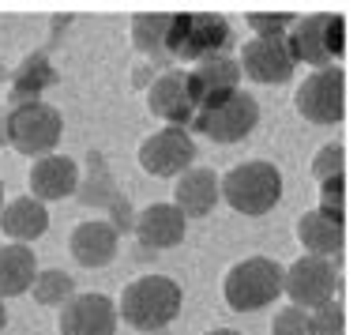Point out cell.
I'll return each instance as SVG.
<instances>
[{"label": "cell", "mask_w": 357, "mask_h": 335, "mask_svg": "<svg viewBox=\"0 0 357 335\" xmlns=\"http://www.w3.org/2000/svg\"><path fill=\"white\" fill-rule=\"evenodd\" d=\"M271 335H312V320H308V309H297V305H286V309L275 313Z\"/></svg>", "instance_id": "cell-26"}, {"label": "cell", "mask_w": 357, "mask_h": 335, "mask_svg": "<svg viewBox=\"0 0 357 335\" xmlns=\"http://www.w3.org/2000/svg\"><path fill=\"white\" fill-rule=\"evenodd\" d=\"M136 237L143 248H177L185 241L188 218L177 211L173 204H151L147 211L136 215Z\"/></svg>", "instance_id": "cell-16"}, {"label": "cell", "mask_w": 357, "mask_h": 335, "mask_svg": "<svg viewBox=\"0 0 357 335\" xmlns=\"http://www.w3.org/2000/svg\"><path fill=\"white\" fill-rule=\"evenodd\" d=\"M207 335H241V332H234V328H218V332H207Z\"/></svg>", "instance_id": "cell-34"}, {"label": "cell", "mask_w": 357, "mask_h": 335, "mask_svg": "<svg viewBox=\"0 0 357 335\" xmlns=\"http://www.w3.org/2000/svg\"><path fill=\"white\" fill-rule=\"evenodd\" d=\"M192 158H196V140L188 136V128H158L139 143V166L151 177H181L192 170Z\"/></svg>", "instance_id": "cell-11"}, {"label": "cell", "mask_w": 357, "mask_h": 335, "mask_svg": "<svg viewBox=\"0 0 357 335\" xmlns=\"http://www.w3.org/2000/svg\"><path fill=\"white\" fill-rule=\"evenodd\" d=\"M0 207H4V185H0Z\"/></svg>", "instance_id": "cell-36"}, {"label": "cell", "mask_w": 357, "mask_h": 335, "mask_svg": "<svg viewBox=\"0 0 357 335\" xmlns=\"http://www.w3.org/2000/svg\"><path fill=\"white\" fill-rule=\"evenodd\" d=\"M342 188H346L342 174H339V177L320 181V207H316V211L327 215V218H335V223H342V200H346Z\"/></svg>", "instance_id": "cell-27"}, {"label": "cell", "mask_w": 357, "mask_h": 335, "mask_svg": "<svg viewBox=\"0 0 357 335\" xmlns=\"http://www.w3.org/2000/svg\"><path fill=\"white\" fill-rule=\"evenodd\" d=\"M53 80H56V75L50 68V57H45V53H31L12 72V98H15V106H19V102H34Z\"/></svg>", "instance_id": "cell-24"}, {"label": "cell", "mask_w": 357, "mask_h": 335, "mask_svg": "<svg viewBox=\"0 0 357 335\" xmlns=\"http://www.w3.org/2000/svg\"><path fill=\"white\" fill-rule=\"evenodd\" d=\"M218 204V174L207 166H192L177 177V188H173V207H177L185 218H204L215 211Z\"/></svg>", "instance_id": "cell-17"}, {"label": "cell", "mask_w": 357, "mask_h": 335, "mask_svg": "<svg viewBox=\"0 0 357 335\" xmlns=\"http://www.w3.org/2000/svg\"><path fill=\"white\" fill-rule=\"evenodd\" d=\"M34 275H38L34 248L12 245V241L0 248V302L26 294V290H31V283H34Z\"/></svg>", "instance_id": "cell-20"}, {"label": "cell", "mask_w": 357, "mask_h": 335, "mask_svg": "<svg viewBox=\"0 0 357 335\" xmlns=\"http://www.w3.org/2000/svg\"><path fill=\"white\" fill-rule=\"evenodd\" d=\"M26 185H31V196L38 200V204L64 200V196L75 193V185H79V166H75V158H64V155L34 158Z\"/></svg>", "instance_id": "cell-15"}, {"label": "cell", "mask_w": 357, "mask_h": 335, "mask_svg": "<svg viewBox=\"0 0 357 335\" xmlns=\"http://www.w3.org/2000/svg\"><path fill=\"white\" fill-rule=\"evenodd\" d=\"M181 313V286L169 275H139L121 290L117 317L136 332H162Z\"/></svg>", "instance_id": "cell-1"}, {"label": "cell", "mask_w": 357, "mask_h": 335, "mask_svg": "<svg viewBox=\"0 0 357 335\" xmlns=\"http://www.w3.org/2000/svg\"><path fill=\"white\" fill-rule=\"evenodd\" d=\"M117 230H113L105 218H86V223H79L72 230V256L75 264L83 267H105L117 256Z\"/></svg>", "instance_id": "cell-18"}, {"label": "cell", "mask_w": 357, "mask_h": 335, "mask_svg": "<svg viewBox=\"0 0 357 335\" xmlns=\"http://www.w3.org/2000/svg\"><path fill=\"white\" fill-rule=\"evenodd\" d=\"M297 19L289 12H275V15H264V12H248V27L256 31V38H282Z\"/></svg>", "instance_id": "cell-28"}, {"label": "cell", "mask_w": 357, "mask_h": 335, "mask_svg": "<svg viewBox=\"0 0 357 335\" xmlns=\"http://www.w3.org/2000/svg\"><path fill=\"white\" fill-rule=\"evenodd\" d=\"M256 124H259V102L248 91L229 94L222 106L199 110L196 117H192V128L204 132V136H211L215 143H237V140H245Z\"/></svg>", "instance_id": "cell-9"}, {"label": "cell", "mask_w": 357, "mask_h": 335, "mask_svg": "<svg viewBox=\"0 0 357 335\" xmlns=\"http://www.w3.org/2000/svg\"><path fill=\"white\" fill-rule=\"evenodd\" d=\"M8 328V309H4V302H0V332Z\"/></svg>", "instance_id": "cell-33"}, {"label": "cell", "mask_w": 357, "mask_h": 335, "mask_svg": "<svg viewBox=\"0 0 357 335\" xmlns=\"http://www.w3.org/2000/svg\"><path fill=\"white\" fill-rule=\"evenodd\" d=\"M86 170L91 174H79V185H75V196H79V204L86 207H109L113 200H117V181L109 177V166H105V158L98 155V151H91L86 155Z\"/></svg>", "instance_id": "cell-23"}, {"label": "cell", "mask_w": 357, "mask_h": 335, "mask_svg": "<svg viewBox=\"0 0 357 335\" xmlns=\"http://www.w3.org/2000/svg\"><path fill=\"white\" fill-rule=\"evenodd\" d=\"M0 143H8V132H4V117H0Z\"/></svg>", "instance_id": "cell-35"}, {"label": "cell", "mask_w": 357, "mask_h": 335, "mask_svg": "<svg viewBox=\"0 0 357 335\" xmlns=\"http://www.w3.org/2000/svg\"><path fill=\"white\" fill-rule=\"evenodd\" d=\"M297 237H301V245L308 248V256H335L342 248V223H335V218H327L320 211H305L297 218Z\"/></svg>", "instance_id": "cell-21"}, {"label": "cell", "mask_w": 357, "mask_h": 335, "mask_svg": "<svg viewBox=\"0 0 357 335\" xmlns=\"http://www.w3.org/2000/svg\"><path fill=\"white\" fill-rule=\"evenodd\" d=\"M222 294H226L229 309H237V313L267 309L282 294V267L275 260H267V256H248V260L229 267Z\"/></svg>", "instance_id": "cell-6"}, {"label": "cell", "mask_w": 357, "mask_h": 335, "mask_svg": "<svg viewBox=\"0 0 357 335\" xmlns=\"http://www.w3.org/2000/svg\"><path fill=\"white\" fill-rule=\"evenodd\" d=\"M117 305L105 294H72L61 309V335H113Z\"/></svg>", "instance_id": "cell-13"}, {"label": "cell", "mask_w": 357, "mask_h": 335, "mask_svg": "<svg viewBox=\"0 0 357 335\" xmlns=\"http://www.w3.org/2000/svg\"><path fill=\"white\" fill-rule=\"evenodd\" d=\"M241 75H248L252 83H286L294 75V57L286 50V34L282 38H248L245 50H241V61H237Z\"/></svg>", "instance_id": "cell-12"}, {"label": "cell", "mask_w": 357, "mask_h": 335, "mask_svg": "<svg viewBox=\"0 0 357 335\" xmlns=\"http://www.w3.org/2000/svg\"><path fill=\"white\" fill-rule=\"evenodd\" d=\"M147 106L158 121H166V128H188L196 110H192L188 87H185V72L169 68V72L154 75L147 87Z\"/></svg>", "instance_id": "cell-14"}, {"label": "cell", "mask_w": 357, "mask_h": 335, "mask_svg": "<svg viewBox=\"0 0 357 335\" xmlns=\"http://www.w3.org/2000/svg\"><path fill=\"white\" fill-rule=\"evenodd\" d=\"M4 75H8V72H4V68H0V80H4Z\"/></svg>", "instance_id": "cell-37"}, {"label": "cell", "mask_w": 357, "mask_h": 335, "mask_svg": "<svg viewBox=\"0 0 357 335\" xmlns=\"http://www.w3.org/2000/svg\"><path fill=\"white\" fill-rule=\"evenodd\" d=\"M169 23H173V12H139V15H132V42H136V50L154 57L158 64H173L169 53H166Z\"/></svg>", "instance_id": "cell-22"}, {"label": "cell", "mask_w": 357, "mask_h": 335, "mask_svg": "<svg viewBox=\"0 0 357 335\" xmlns=\"http://www.w3.org/2000/svg\"><path fill=\"white\" fill-rule=\"evenodd\" d=\"M185 87H188V98H192V110H215L229 94L241 91V68L234 57L218 53V57H207L199 61L192 72H185Z\"/></svg>", "instance_id": "cell-10"}, {"label": "cell", "mask_w": 357, "mask_h": 335, "mask_svg": "<svg viewBox=\"0 0 357 335\" xmlns=\"http://www.w3.org/2000/svg\"><path fill=\"white\" fill-rule=\"evenodd\" d=\"M4 132H8V143H12L19 155L45 158V155H53V147L61 143L64 117L42 98L19 102V106H12V113L4 117Z\"/></svg>", "instance_id": "cell-4"}, {"label": "cell", "mask_w": 357, "mask_h": 335, "mask_svg": "<svg viewBox=\"0 0 357 335\" xmlns=\"http://www.w3.org/2000/svg\"><path fill=\"white\" fill-rule=\"evenodd\" d=\"M346 83H342V68H316L308 80L297 87L294 106L308 124H339L346 113Z\"/></svg>", "instance_id": "cell-8"}, {"label": "cell", "mask_w": 357, "mask_h": 335, "mask_svg": "<svg viewBox=\"0 0 357 335\" xmlns=\"http://www.w3.org/2000/svg\"><path fill=\"white\" fill-rule=\"evenodd\" d=\"M282 290L297 309H320L324 302H335L339 290V271L324 256H301L282 271Z\"/></svg>", "instance_id": "cell-7"}, {"label": "cell", "mask_w": 357, "mask_h": 335, "mask_svg": "<svg viewBox=\"0 0 357 335\" xmlns=\"http://www.w3.org/2000/svg\"><path fill=\"white\" fill-rule=\"evenodd\" d=\"M0 230L12 245H26V241H38V237L50 230V211L45 204H38L34 196H19V200H8L0 207Z\"/></svg>", "instance_id": "cell-19"}, {"label": "cell", "mask_w": 357, "mask_h": 335, "mask_svg": "<svg viewBox=\"0 0 357 335\" xmlns=\"http://www.w3.org/2000/svg\"><path fill=\"white\" fill-rule=\"evenodd\" d=\"M151 80H154V75H151L147 68H139V72H136V83H139V87H143V83H151Z\"/></svg>", "instance_id": "cell-32"}, {"label": "cell", "mask_w": 357, "mask_h": 335, "mask_svg": "<svg viewBox=\"0 0 357 335\" xmlns=\"http://www.w3.org/2000/svg\"><path fill=\"white\" fill-rule=\"evenodd\" d=\"M31 294L38 305H64L75 294V279L68 271H56V267H50V271H38L34 283H31Z\"/></svg>", "instance_id": "cell-25"}, {"label": "cell", "mask_w": 357, "mask_h": 335, "mask_svg": "<svg viewBox=\"0 0 357 335\" xmlns=\"http://www.w3.org/2000/svg\"><path fill=\"white\" fill-rule=\"evenodd\" d=\"M342 147L339 143H327V147H320V155H316L312 162V177L316 181H327V177H339L342 174Z\"/></svg>", "instance_id": "cell-30"}, {"label": "cell", "mask_w": 357, "mask_h": 335, "mask_svg": "<svg viewBox=\"0 0 357 335\" xmlns=\"http://www.w3.org/2000/svg\"><path fill=\"white\" fill-rule=\"evenodd\" d=\"M218 196L248 218L267 215L282 200V174L271 162H241L218 181Z\"/></svg>", "instance_id": "cell-2"}, {"label": "cell", "mask_w": 357, "mask_h": 335, "mask_svg": "<svg viewBox=\"0 0 357 335\" xmlns=\"http://www.w3.org/2000/svg\"><path fill=\"white\" fill-rule=\"evenodd\" d=\"M308 320H312V335H342V309H339V302H324Z\"/></svg>", "instance_id": "cell-29"}, {"label": "cell", "mask_w": 357, "mask_h": 335, "mask_svg": "<svg viewBox=\"0 0 357 335\" xmlns=\"http://www.w3.org/2000/svg\"><path fill=\"white\" fill-rule=\"evenodd\" d=\"M234 42L229 23L215 12H173L166 53L169 61H207V57L226 53V45Z\"/></svg>", "instance_id": "cell-3"}, {"label": "cell", "mask_w": 357, "mask_h": 335, "mask_svg": "<svg viewBox=\"0 0 357 335\" xmlns=\"http://www.w3.org/2000/svg\"><path fill=\"white\" fill-rule=\"evenodd\" d=\"M109 218H113L109 226L117 230V234H128V230L136 226V211H132V204H128L124 196H117V200L109 204Z\"/></svg>", "instance_id": "cell-31"}, {"label": "cell", "mask_w": 357, "mask_h": 335, "mask_svg": "<svg viewBox=\"0 0 357 335\" xmlns=\"http://www.w3.org/2000/svg\"><path fill=\"white\" fill-rule=\"evenodd\" d=\"M342 34H346L342 15L312 12V15H305V19L294 23V31L286 34V50H289V57H294V64L331 68V64L342 57V50H346Z\"/></svg>", "instance_id": "cell-5"}]
</instances>
